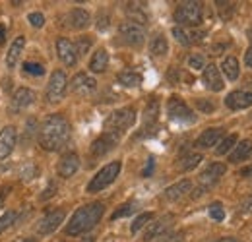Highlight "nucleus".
I'll return each instance as SVG.
<instances>
[{
    "label": "nucleus",
    "instance_id": "obj_34",
    "mask_svg": "<svg viewBox=\"0 0 252 242\" xmlns=\"http://www.w3.org/2000/svg\"><path fill=\"white\" fill-rule=\"evenodd\" d=\"M218 4V12H220L221 20H231L233 12H235V4L233 2H216Z\"/></svg>",
    "mask_w": 252,
    "mask_h": 242
},
{
    "label": "nucleus",
    "instance_id": "obj_48",
    "mask_svg": "<svg viewBox=\"0 0 252 242\" xmlns=\"http://www.w3.org/2000/svg\"><path fill=\"white\" fill-rule=\"evenodd\" d=\"M4 41H6V28L0 24V45H4Z\"/></svg>",
    "mask_w": 252,
    "mask_h": 242
},
{
    "label": "nucleus",
    "instance_id": "obj_2",
    "mask_svg": "<svg viewBox=\"0 0 252 242\" xmlns=\"http://www.w3.org/2000/svg\"><path fill=\"white\" fill-rule=\"evenodd\" d=\"M103 213H105V206L99 204V202L88 204V206L76 210V213L72 215V219H70V223H68V227H66V235H70V237H80V235L92 231L95 225L101 221Z\"/></svg>",
    "mask_w": 252,
    "mask_h": 242
},
{
    "label": "nucleus",
    "instance_id": "obj_41",
    "mask_svg": "<svg viewBox=\"0 0 252 242\" xmlns=\"http://www.w3.org/2000/svg\"><path fill=\"white\" fill-rule=\"evenodd\" d=\"M28 20H30V24H32L33 28H43L45 26V16L41 12H32L28 16Z\"/></svg>",
    "mask_w": 252,
    "mask_h": 242
},
{
    "label": "nucleus",
    "instance_id": "obj_44",
    "mask_svg": "<svg viewBox=\"0 0 252 242\" xmlns=\"http://www.w3.org/2000/svg\"><path fill=\"white\" fill-rule=\"evenodd\" d=\"M97 28H99V30H105V28H109V16H107V18H105V16H103V18H99V22H97Z\"/></svg>",
    "mask_w": 252,
    "mask_h": 242
},
{
    "label": "nucleus",
    "instance_id": "obj_7",
    "mask_svg": "<svg viewBox=\"0 0 252 242\" xmlns=\"http://www.w3.org/2000/svg\"><path fill=\"white\" fill-rule=\"evenodd\" d=\"M119 39H121L125 45H128V47L138 49V47L144 45L146 33H144V28L126 22V24H121V28H119Z\"/></svg>",
    "mask_w": 252,
    "mask_h": 242
},
{
    "label": "nucleus",
    "instance_id": "obj_11",
    "mask_svg": "<svg viewBox=\"0 0 252 242\" xmlns=\"http://www.w3.org/2000/svg\"><path fill=\"white\" fill-rule=\"evenodd\" d=\"M119 140H121V138L115 136V134H109V132L101 134L94 144H92V155H94V157H103V155L111 153L119 146Z\"/></svg>",
    "mask_w": 252,
    "mask_h": 242
},
{
    "label": "nucleus",
    "instance_id": "obj_15",
    "mask_svg": "<svg viewBox=\"0 0 252 242\" xmlns=\"http://www.w3.org/2000/svg\"><path fill=\"white\" fill-rule=\"evenodd\" d=\"M202 82H204V86L210 91H221L223 86H225L223 84V78H221L220 68L216 64H206L204 74H202Z\"/></svg>",
    "mask_w": 252,
    "mask_h": 242
},
{
    "label": "nucleus",
    "instance_id": "obj_17",
    "mask_svg": "<svg viewBox=\"0 0 252 242\" xmlns=\"http://www.w3.org/2000/svg\"><path fill=\"white\" fill-rule=\"evenodd\" d=\"M223 134H225L223 128H208V130H204V132L198 136L196 146L202 148V150H210V148L218 146L221 140H223Z\"/></svg>",
    "mask_w": 252,
    "mask_h": 242
},
{
    "label": "nucleus",
    "instance_id": "obj_26",
    "mask_svg": "<svg viewBox=\"0 0 252 242\" xmlns=\"http://www.w3.org/2000/svg\"><path fill=\"white\" fill-rule=\"evenodd\" d=\"M107 66H109V53H107L105 49L95 51L92 60H90V70H92L94 74H101V72L107 70Z\"/></svg>",
    "mask_w": 252,
    "mask_h": 242
},
{
    "label": "nucleus",
    "instance_id": "obj_20",
    "mask_svg": "<svg viewBox=\"0 0 252 242\" xmlns=\"http://www.w3.org/2000/svg\"><path fill=\"white\" fill-rule=\"evenodd\" d=\"M173 225V215H165V217H161L159 221H154L148 229H146V233H144V241H154V239H158L161 237L169 227Z\"/></svg>",
    "mask_w": 252,
    "mask_h": 242
},
{
    "label": "nucleus",
    "instance_id": "obj_1",
    "mask_svg": "<svg viewBox=\"0 0 252 242\" xmlns=\"http://www.w3.org/2000/svg\"><path fill=\"white\" fill-rule=\"evenodd\" d=\"M70 122L63 115H51L39 130V146L45 151H59L70 140Z\"/></svg>",
    "mask_w": 252,
    "mask_h": 242
},
{
    "label": "nucleus",
    "instance_id": "obj_30",
    "mask_svg": "<svg viewBox=\"0 0 252 242\" xmlns=\"http://www.w3.org/2000/svg\"><path fill=\"white\" fill-rule=\"evenodd\" d=\"M117 80H119V84H123V86H126V88H138V86L142 84V76L136 74V72H130V70L121 72Z\"/></svg>",
    "mask_w": 252,
    "mask_h": 242
},
{
    "label": "nucleus",
    "instance_id": "obj_4",
    "mask_svg": "<svg viewBox=\"0 0 252 242\" xmlns=\"http://www.w3.org/2000/svg\"><path fill=\"white\" fill-rule=\"evenodd\" d=\"M175 22L179 24V28H194L200 26L202 22V2H183L179 4V8L175 10Z\"/></svg>",
    "mask_w": 252,
    "mask_h": 242
},
{
    "label": "nucleus",
    "instance_id": "obj_51",
    "mask_svg": "<svg viewBox=\"0 0 252 242\" xmlns=\"http://www.w3.org/2000/svg\"><path fill=\"white\" fill-rule=\"evenodd\" d=\"M214 242H237V239H233V237H223V239H218V241Z\"/></svg>",
    "mask_w": 252,
    "mask_h": 242
},
{
    "label": "nucleus",
    "instance_id": "obj_50",
    "mask_svg": "<svg viewBox=\"0 0 252 242\" xmlns=\"http://www.w3.org/2000/svg\"><path fill=\"white\" fill-rule=\"evenodd\" d=\"M152 167H154V159H150V165L146 167V171H144V177H150V171H152Z\"/></svg>",
    "mask_w": 252,
    "mask_h": 242
},
{
    "label": "nucleus",
    "instance_id": "obj_25",
    "mask_svg": "<svg viewBox=\"0 0 252 242\" xmlns=\"http://www.w3.org/2000/svg\"><path fill=\"white\" fill-rule=\"evenodd\" d=\"M251 155H252V142L251 140H243V142H241V144H237V146H235V150L231 151L229 161H231V163H241V161L249 159Z\"/></svg>",
    "mask_w": 252,
    "mask_h": 242
},
{
    "label": "nucleus",
    "instance_id": "obj_16",
    "mask_svg": "<svg viewBox=\"0 0 252 242\" xmlns=\"http://www.w3.org/2000/svg\"><path fill=\"white\" fill-rule=\"evenodd\" d=\"M16 128L14 126H6L0 130V161H4L10 153L14 151V146H16Z\"/></svg>",
    "mask_w": 252,
    "mask_h": 242
},
{
    "label": "nucleus",
    "instance_id": "obj_19",
    "mask_svg": "<svg viewBox=\"0 0 252 242\" xmlns=\"http://www.w3.org/2000/svg\"><path fill=\"white\" fill-rule=\"evenodd\" d=\"M80 169V157L76 153H66L63 155V159L59 161V175L63 179H70L72 175H76V171Z\"/></svg>",
    "mask_w": 252,
    "mask_h": 242
},
{
    "label": "nucleus",
    "instance_id": "obj_22",
    "mask_svg": "<svg viewBox=\"0 0 252 242\" xmlns=\"http://www.w3.org/2000/svg\"><path fill=\"white\" fill-rule=\"evenodd\" d=\"M126 16L130 18V24H136V26H144L148 24V12L146 8L142 6V2H128L126 6Z\"/></svg>",
    "mask_w": 252,
    "mask_h": 242
},
{
    "label": "nucleus",
    "instance_id": "obj_54",
    "mask_svg": "<svg viewBox=\"0 0 252 242\" xmlns=\"http://www.w3.org/2000/svg\"><path fill=\"white\" fill-rule=\"evenodd\" d=\"M24 242H37V241H35V239H26Z\"/></svg>",
    "mask_w": 252,
    "mask_h": 242
},
{
    "label": "nucleus",
    "instance_id": "obj_49",
    "mask_svg": "<svg viewBox=\"0 0 252 242\" xmlns=\"http://www.w3.org/2000/svg\"><path fill=\"white\" fill-rule=\"evenodd\" d=\"M241 177H252V167H247L241 171Z\"/></svg>",
    "mask_w": 252,
    "mask_h": 242
},
{
    "label": "nucleus",
    "instance_id": "obj_27",
    "mask_svg": "<svg viewBox=\"0 0 252 242\" xmlns=\"http://www.w3.org/2000/svg\"><path fill=\"white\" fill-rule=\"evenodd\" d=\"M221 72L225 74L227 80L235 82L239 78V60L235 57H225L223 62H221Z\"/></svg>",
    "mask_w": 252,
    "mask_h": 242
},
{
    "label": "nucleus",
    "instance_id": "obj_14",
    "mask_svg": "<svg viewBox=\"0 0 252 242\" xmlns=\"http://www.w3.org/2000/svg\"><path fill=\"white\" fill-rule=\"evenodd\" d=\"M225 105L231 111H243L252 107V91H233L225 97Z\"/></svg>",
    "mask_w": 252,
    "mask_h": 242
},
{
    "label": "nucleus",
    "instance_id": "obj_6",
    "mask_svg": "<svg viewBox=\"0 0 252 242\" xmlns=\"http://www.w3.org/2000/svg\"><path fill=\"white\" fill-rule=\"evenodd\" d=\"M66 86H68V78L63 70H55L51 74V80L47 84V101L49 103H59L66 93Z\"/></svg>",
    "mask_w": 252,
    "mask_h": 242
},
{
    "label": "nucleus",
    "instance_id": "obj_29",
    "mask_svg": "<svg viewBox=\"0 0 252 242\" xmlns=\"http://www.w3.org/2000/svg\"><path fill=\"white\" fill-rule=\"evenodd\" d=\"M167 51H169V43H167L165 35L158 33V35L152 39V43H150V53H152L154 57H163V55H167Z\"/></svg>",
    "mask_w": 252,
    "mask_h": 242
},
{
    "label": "nucleus",
    "instance_id": "obj_37",
    "mask_svg": "<svg viewBox=\"0 0 252 242\" xmlns=\"http://www.w3.org/2000/svg\"><path fill=\"white\" fill-rule=\"evenodd\" d=\"M22 72L32 74V76H43L45 74V68L41 64H35V62H26L24 68H22Z\"/></svg>",
    "mask_w": 252,
    "mask_h": 242
},
{
    "label": "nucleus",
    "instance_id": "obj_46",
    "mask_svg": "<svg viewBox=\"0 0 252 242\" xmlns=\"http://www.w3.org/2000/svg\"><path fill=\"white\" fill-rule=\"evenodd\" d=\"M241 212H243V213H251V212H252V198H249V200H247V202L243 204Z\"/></svg>",
    "mask_w": 252,
    "mask_h": 242
},
{
    "label": "nucleus",
    "instance_id": "obj_43",
    "mask_svg": "<svg viewBox=\"0 0 252 242\" xmlns=\"http://www.w3.org/2000/svg\"><path fill=\"white\" fill-rule=\"evenodd\" d=\"M198 109L202 113H214V103H206V101H198Z\"/></svg>",
    "mask_w": 252,
    "mask_h": 242
},
{
    "label": "nucleus",
    "instance_id": "obj_9",
    "mask_svg": "<svg viewBox=\"0 0 252 242\" xmlns=\"http://www.w3.org/2000/svg\"><path fill=\"white\" fill-rule=\"evenodd\" d=\"M167 113L173 121H179V122H194L196 117L194 113L190 111V107L179 97H171L169 103H167Z\"/></svg>",
    "mask_w": 252,
    "mask_h": 242
},
{
    "label": "nucleus",
    "instance_id": "obj_47",
    "mask_svg": "<svg viewBox=\"0 0 252 242\" xmlns=\"http://www.w3.org/2000/svg\"><path fill=\"white\" fill-rule=\"evenodd\" d=\"M245 64H247L249 68H252V47L247 51V55H245Z\"/></svg>",
    "mask_w": 252,
    "mask_h": 242
},
{
    "label": "nucleus",
    "instance_id": "obj_23",
    "mask_svg": "<svg viewBox=\"0 0 252 242\" xmlns=\"http://www.w3.org/2000/svg\"><path fill=\"white\" fill-rule=\"evenodd\" d=\"M24 47H26V39H24V37L14 39V43L10 45V49H8V53H6V66H8V68H16V64L22 59Z\"/></svg>",
    "mask_w": 252,
    "mask_h": 242
},
{
    "label": "nucleus",
    "instance_id": "obj_45",
    "mask_svg": "<svg viewBox=\"0 0 252 242\" xmlns=\"http://www.w3.org/2000/svg\"><path fill=\"white\" fill-rule=\"evenodd\" d=\"M55 192H57V186H53V184H51V186L47 188V192H43V194H41V198H43V200H47V198H49V196H53Z\"/></svg>",
    "mask_w": 252,
    "mask_h": 242
},
{
    "label": "nucleus",
    "instance_id": "obj_32",
    "mask_svg": "<svg viewBox=\"0 0 252 242\" xmlns=\"http://www.w3.org/2000/svg\"><path fill=\"white\" fill-rule=\"evenodd\" d=\"M237 134H231V136H227V138H223L220 142V146L216 148V153L218 155H225V153H229L235 146H237Z\"/></svg>",
    "mask_w": 252,
    "mask_h": 242
},
{
    "label": "nucleus",
    "instance_id": "obj_21",
    "mask_svg": "<svg viewBox=\"0 0 252 242\" xmlns=\"http://www.w3.org/2000/svg\"><path fill=\"white\" fill-rule=\"evenodd\" d=\"M190 188H192V182H190L189 179L179 181V182H175L173 186H169V188L163 192V198H165V200H169V202H177V200H181L183 196H187V194H189Z\"/></svg>",
    "mask_w": 252,
    "mask_h": 242
},
{
    "label": "nucleus",
    "instance_id": "obj_13",
    "mask_svg": "<svg viewBox=\"0 0 252 242\" xmlns=\"http://www.w3.org/2000/svg\"><path fill=\"white\" fill-rule=\"evenodd\" d=\"M57 55L59 59L63 60V64L66 66H74L78 62V51H76V45L70 41V39H64L61 37L57 41Z\"/></svg>",
    "mask_w": 252,
    "mask_h": 242
},
{
    "label": "nucleus",
    "instance_id": "obj_36",
    "mask_svg": "<svg viewBox=\"0 0 252 242\" xmlns=\"http://www.w3.org/2000/svg\"><path fill=\"white\" fill-rule=\"evenodd\" d=\"M136 208H138L136 204H125L123 208H119L117 212L111 215V219H113V221H117V219H121V217H126V215H130V213L136 212Z\"/></svg>",
    "mask_w": 252,
    "mask_h": 242
},
{
    "label": "nucleus",
    "instance_id": "obj_24",
    "mask_svg": "<svg viewBox=\"0 0 252 242\" xmlns=\"http://www.w3.org/2000/svg\"><path fill=\"white\" fill-rule=\"evenodd\" d=\"M90 22H92L90 12H86V10H82V8H74V10L68 14V24H70V28H74V30H86V28L90 26Z\"/></svg>",
    "mask_w": 252,
    "mask_h": 242
},
{
    "label": "nucleus",
    "instance_id": "obj_18",
    "mask_svg": "<svg viewBox=\"0 0 252 242\" xmlns=\"http://www.w3.org/2000/svg\"><path fill=\"white\" fill-rule=\"evenodd\" d=\"M33 101H35V91L30 90V88H20L12 95V111L14 113L24 111V109H28L32 105Z\"/></svg>",
    "mask_w": 252,
    "mask_h": 242
},
{
    "label": "nucleus",
    "instance_id": "obj_52",
    "mask_svg": "<svg viewBox=\"0 0 252 242\" xmlns=\"http://www.w3.org/2000/svg\"><path fill=\"white\" fill-rule=\"evenodd\" d=\"M82 242H95V237H88V239H84Z\"/></svg>",
    "mask_w": 252,
    "mask_h": 242
},
{
    "label": "nucleus",
    "instance_id": "obj_10",
    "mask_svg": "<svg viewBox=\"0 0 252 242\" xmlns=\"http://www.w3.org/2000/svg\"><path fill=\"white\" fill-rule=\"evenodd\" d=\"M64 217H66V212H64V210H55V212L47 213V215L39 221L37 233H39V235H51V233H55V231L61 227Z\"/></svg>",
    "mask_w": 252,
    "mask_h": 242
},
{
    "label": "nucleus",
    "instance_id": "obj_39",
    "mask_svg": "<svg viewBox=\"0 0 252 242\" xmlns=\"http://www.w3.org/2000/svg\"><path fill=\"white\" fill-rule=\"evenodd\" d=\"M210 217H212L214 221H223V219H225V212H223L220 202H216V204L210 206Z\"/></svg>",
    "mask_w": 252,
    "mask_h": 242
},
{
    "label": "nucleus",
    "instance_id": "obj_8",
    "mask_svg": "<svg viewBox=\"0 0 252 242\" xmlns=\"http://www.w3.org/2000/svg\"><path fill=\"white\" fill-rule=\"evenodd\" d=\"M225 171H227V167H225L223 163H212L210 167H206V169L202 171V175H200V188H198L200 192H198L196 196H200V194H204L206 190H210V188L225 175Z\"/></svg>",
    "mask_w": 252,
    "mask_h": 242
},
{
    "label": "nucleus",
    "instance_id": "obj_38",
    "mask_svg": "<svg viewBox=\"0 0 252 242\" xmlns=\"http://www.w3.org/2000/svg\"><path fill=\"white\" fill-rule=\"evenodd\" d=\"M189 66L192 70H204L206 68V59L202 55H192L189 59Z\"/></svg>",
    "mask_w": 252,
    "mask_h": 242
},
{
    "label": "nucleus",
    "instance_id": "obj_42",
    "mask_svg": "<svg viewBox=\"0 0 252 242\" xmlns=\"http://www.w3.org/2000/svg\"><path fill=\"white\" fill-rule=\"evenodd\" d=\"M90 47H92V39H80L76 45V51H78V55H86Z\"/></svg>",
    "mask_w": 252,
    "mask_h": 242
},
{
    "label": "nucleus",
    "instance_id": "obj_31",
    "mask_svg": "<svg viewBox=\"0 0 252 242\" xmlns=\"http://www.w3.org/2000/svg\"><path fill=\"white\" fill-rule=\"evenodd\" d=\"M200 161H202V155H198V153H190V155H187V157L179 159L177 167H179L181 171H192L194 167L200 165Z\"/></svg>",
    "mask_w": 252,
    "mask_h": 242
},
{
    "label": "nucleus",
    "instance_id": "obj_12",
    "mask_svg": "<svg viewBox=\"0 0 252 242\" xmlns=\"http://www.w3.org/2000/svg\"><path fill=\"white\" fill-rule=\"evenodd\" d=\"M70 88L72 91L76 93V95H92L97 88V82H95L92 76H88L86 72H80V74H76L74 78H72V84H70Z\"/></svg>",
    "mask_w": 252,
    "mask_h": 242
},
{
    "label": "nucleus",
    "instance_id": "obj_5",
    "mask_svg": "<svg viewBox=\"0 0 252 242\" xmlns=\"http://www.w3.org/2000/svg\"><path fill=\"white\" fill-rule=\"evenodd\" d=\"M121 161H113V163H109V165H105L97 175H95L92 182L88 184V192L90 194H95V192H101V190H105L109 184H113V182L117 181V177H119V173H121Z\"/></svg>",
    "mask_w": 252,
    "mask_h": 242
},
{
    "label": "nucleus",
    "instance_id": "obj_33",
    "mask_svg": "<svg viewBox=\"0 0 252 242\" xmlns=\"http://www.w3.org/2000/svg\"><path fill=\"white\" fill-rule=\"evenodd\" d=\"M150 221H154V213H142V215H138L134 221H132V227H130V231L132 233H138L142 227H146Z\"/></svg>",
    "mask_w": 252,
    "mask_h": 242
},
{
    "label": "nucleus",
    "instance_id": "obj_28",
    "mask_svg": "<svg viewBox=\"0 0 252 242\" xmlns=\"http://www.w3.org/2000/svg\"><path fill=\"white\" fill-rule=\"evenodd\" d=\"M158 117H159V103H158V99H152V101L148 103L146 111H144V130H150V128L156 124Z\"/></svg>",
    "mask_w": 252,
    "mask_h": 242
},
{
    "label": "nucleus",
    "instance_id": "obj_3",
    "mask_svg": "<svg viewBox=\"0 0 252 242\" xmlns=\"http://www.w3.org/2000/svg\"><path fill=\"white\" fill-rule=\"evenodd\" d=\"M136 121V111L132 107L119 109L115 113H111V117L105 121V132L115 134V136H123L128 128H132V124Z\"/></svg>",
    "mask_w": 252,
    "mask_h": 242
},
{
    "label": "nucleus",
    "instance_id": "obj_40",
    "mask_svg": "<svg viewBox=\"0 0 252 242\" xmlns=\"http://www.w3.org/2000/svg\"><path fill=\"white\" fill-rule=\"evenodd\" d=\"M16 221V213L14 212H8V213H4L2 217H0V233H4L12 223Z\"/></svg>",
    "mask_w": 252,
    "mask_h": 242
},
{
    "label": "nucleus",
    "instance_id": "obj_35",
    "mask_svg": "<svg viewBox=\"0 0 252 242\" xmlns=\"http://www.w3.org/2000/svg\"><path fill=\"white\" fill-rule=\"evenodd\" d=\"M173 35H175V39H177L181 45H185V47L192 45V43H190V31H187L185 28H175V30H173Z\"/></svg>",
    "mask_w": 252,
    "mask_h": 242
},
{
    "label": "nucleus",
    "instance_id": "obj_53",
    "mask_svg": "<svg viewBox=\"0 0 252 242\" xmlns=\"http://www.w3.org/2000/svg\"><path fill=\"white\" fill-rule=\"evenodd\" d=\"M247 37H249V39L252 41V26L249 28V31H247Z\"/></svg>",
    "mask_w": 252,
    "mask_h": 242
}]
</instances>
